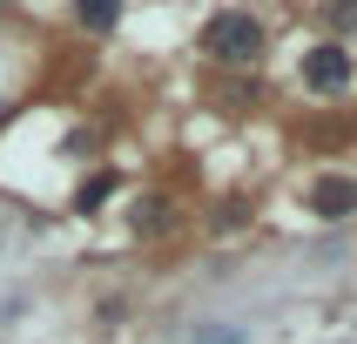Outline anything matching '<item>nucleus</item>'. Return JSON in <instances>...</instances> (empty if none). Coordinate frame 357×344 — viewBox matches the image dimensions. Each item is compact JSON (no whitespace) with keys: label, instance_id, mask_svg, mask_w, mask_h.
<instances>
[{"label":"nucleus","instance_id":"0eeeda50","mask_svg":"<svg viewBox=\"0 0 357 344\" xmlns=\"http://www.w3.org/2000/svg\"><path fill=\"white\" fill-rule=\"evenodd\" d=\"M331 20H337V34H351V27H357V0H337V7H331Z\"/></svg>","mask_w":357,"mask_h":344},{"label":"nucleus","instance_id":"423d86ee","mask_svg":"<svg viewBox=\"0 0 357 344\" xmlns=\"http://www.w3.org/2000/svg\"><path fill=\"white\" fill-rule=\"evenodd\" d=\"M196 344H243V331H236V324H202Z\"/></svg>","mask_w":357,"mask_h":344},{"label":"nucleus","instance_id":"f257e3e1","mask_svg":"<svg viewBox=\"0 0 357 344\" xmlns=\"http://www.w3.org/2000/svg\"><path fill=\"white\" fill-rule=\"evenodd\" d=\"M202 54L229 61V68L257 61L263 54V20L250 14V7H222V14H209V20H202Z\"/></svg>","mask_w":357,"mask_h":344},{"label":"nucleus","instance_id":"7ed1b4c3","mask_svg":"<svg viewBox=\"0 0 357 344\" xmlns=\"http://www.w3.org/2000/svg\"><path fill=\"white\" fill-rule=\"evenodd\" d=\"M310 209H317L324 223L351 216V209H357V182H351V176H324L317 189H310Z\"/></svg>","mask_w":357,"mask_h":344},{"label":"nucleus","instance_id":"f03ea898","mask_svg":"<svg viewBox=\"0 0 357 344\" xmlns=\"http://www.w3.org/2000/svg\"><path fill=\"white\" fill-rule=\"evenodd\" d=\"M297 81L310 88V95H351V88H357V61L344 54L337 40H317V47H303Z\"/></svg>","mask_w":357,"mask_h":344},{"label":"nucleus","instance_id":"39448f33","mask_svg":"<svg viewBox=\"0 0 357 344\" xmlns=\"http://www.w3.org/2000/svg\"><path fill=\"white\" fill-rule=\"evenodd\" d=\"M108 196H115V176L101 169V176H88V182H81V189H75V209H81V216H95V209H101V202H108Z\"/></svg>","mask_w":357,"mask_h":344},{"label":"nucleus","instance_id":"20e7f679","mask_svg":"<svg viewBox=\"0 0 357 344\" xmlns=\"http://www.w3.org/2000/svg\"><path fill=\"white\" fill-rule=\"evenodd\" d=\"M75 20L88 34H115L121 27V0H75Z\"/></svg>","mask_w":357,"mask_h":344}]
</instances>
